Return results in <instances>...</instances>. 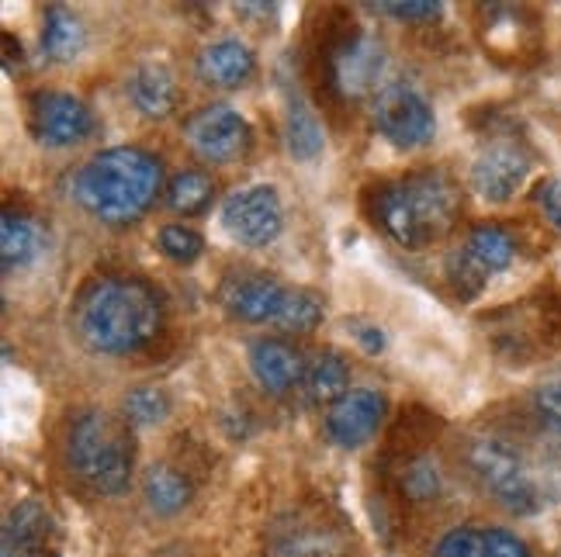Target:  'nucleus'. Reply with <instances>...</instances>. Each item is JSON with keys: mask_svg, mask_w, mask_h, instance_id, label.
I'll return each instance as SVG.
<instances>
[{"mask_svg": "<svg viewBox=\"0 0 561 557\" xmlns=\"http://www.w3.org/2000/svg\"><path fill=\"white\" fill-rule=\"evenodd\" d=\"M530 174V156L520 142H489L471 163V187L485 201H510Z\"/></svg>", "mask_w": 561, "mask_h": 557, "instance_id": "1a4fd4ad", "label": "nucleus"}, {"mask_svg": "<svg viewBox=\"0 0 561 557\" xmlns=\"http://www.w3.org/2000/svg\"><path fill=\"white\" fill-rule=\"evenodd\" d=\"M285 142L295 160H316L322 153V128L312 115V108L298 94L288 97L285 115Z\"/></svg>", "mask_w": 561, "mask_h": 557, "instance_id": "b1692460", "label": "nucleus"}, {"mask_svg": "<svg viewBox=\"0 0 561 557\" xmlns=\"http://www.w3.org/2000/svg\"><path fill=\"white\" fill-rule=\"evenodd\" d=\"M163 166L139 146L104 149L77 174V201L107 225H133L157 201Z\"/></svg>", "mask_w": 561, "mask_h": 557, "instance_id": "f03ea898", "label": "nucleus"}, {"mask_svg": "<svg viewBox=\"0 0 561 557\" xmlns=\"http://www.w3.org/2000/svg\"><path fill=\"white\" fill-rule=\"evenodd\" d=\"M375 128L378 132L399 146V149H416L423 142L434 139V104L426 101V94L413 83H388L375 97Z\"/></svg>", "mask_w": 561, "mask_h": 557, "instance_id": "423d86ee", "label": "nucleus"}, {"mask_svg": "<svg viewBox=\"0 0 561 557\" xmlns=\"http://www.w3.org/2000/svg\"><path fill=\"white\" fill-rule=\"evenodd\" d=\"M170 416V398L160 388H136L125 395V419L133 426H157Z\"/></svg>", "mask_w": 561, "mask_h": 557, "instance_id": "bb28decb", "label": "nucleus"}, {"mask_svg": "<svg viewBox=\"0 0 561 557\" xmlns=\"http://www.w3.org/2000/svg\"><path fill=\"white\" fill-rule=\"evenodd\" d=\"M468 467L471 475L485 485L492 499H500L503 509L516 517H530L541 506V491L530 478L524 457L503 440H474L468 446Z\"/></svg>", "mask_w": 561, "mask_h": 557, "instance_id": "39448f33", "label": "nucleus"}, {"mask_svg": "<svg viewBox=\"0 0 561 557\" xmlns=\"http://www.w3.org/2000/svg\"><path fill=\"white\" fill-rule=\"evenodd\" d=\"M70 464L83 485L118 496L133 478V433L107 413H83L70 430Z\"/></svg>", "mask_w": 561, "mask_h": 557, "instance_id": "20e7f679", "label": "nucleus"}, {"mask_svg": "<svg viewBox=\"0 0 561 557\" xmlns=\"http://www.w3.org/2000/svg\"><path fill=\"white\" fill-rule=\"evenodd\" d=\"M250 371L267 395L280 398L301 388L309 363H306V353L285 339H261L250 347Z\"/></svg>", "mask_w": 561, "mask_h": 557, "instance_id": "4468645a", "label": "nucleus"}, {"mask_svg": "<svg viewBox=\"0 0 561 557\" xmlns=\"http://www.w3.org/2000/svg\"><path fill=\"white\" fill-rule=\"evenodd\" d=\"M38 253V225L18 211H4L0 219V264L4 274H14L18 267H25L35 260Z\"/></svg>", "mask_w": 561, "mask_h": 557, "instance_id": "4be33fe9", "label": "nucleus"}, {"mask_svg": "<svg viewBox=\"0 0 561 557\" xmlns=\"http://www.w3.org/2000/svg\"><path fill=\"white\" fill-rule=\"evenodd\" d=\"M537 198H541V208H545V216L551 219V225L561 229V181H548L541 190H537Z\"/></svg>", "mask_w": 561, "mask_h": 557, "instance_id": "f704fd0d", "label": "nucleus"}, {"mask_svg": "<svg viewBox=\"0 0 561 557\" xmlns=\"http://www.w3.org/2000/svg\"><path fill=\"white\" fill-rule=\"evenodd\" d=\"M458 187L440 170H420L378 187L375 195V219L381 232L405 250H423L447 235L458 222Z\"/></svg>", "mask_w": 561, "mask_h": 557, "instance_id": "7ed1b4c3", "label": "nucleus"}, {"mask_svg": "<svg viewBox=\"0 0 561 557\" xmlns=\"http://www.w3.org/2000/svg\"><path fill=\"white\" fill-rule=\"evenodd\" d=\"M434 557H489L485 530H479V526H458V530H450L447 537L437 544V554Z\"/></svg>", "mask_w": 561, "mask_h": 557, "instance_id": "7c9ffc66", "label": "nucleus"}, {"mask_svg": "<svg viewBox=\"0 0 561 557\" xmlns=\"http://www.w3.org/2000/svg\"><path fill=\"white\" fill-rule=\"evenodd\" d=\"M267 557H351V544L316 517H288L271 530Z\"/></svg>", "mask_w": 561, "mask_h": 557, "instance_id": "f8f14e48", "label": "nucleus"}, {"mask_svg": "<svg viewBox=\"0 0 561 557\" xmlns=\"http://www.w3.org/2000/svg\"><path fill=\"white\" fill-rule=\"evenodd\" d=\"M381 419H385V395H378L371 388H354L330 409L327 433L336 446L354 450L378 433Z\"/></svg>", "mask_w": 561, "mask_h": 557, "instance_id": "ddd939ff", "label": "nucleus"}, {"mask_svg": "<svg viewBox=\"0 0 561 557\" xmlns=\"http://www.w3.org/2000/svg\"><path fill=\"white\" fill-rule=\"evenodd\" d=\"M128 97L139 108V115L146 118H167L178 108V83L170 77V70L163 67H139L128 80Z\"/></svg>", "mask_w": 561, "mask_h": 557, "instance_id": "6ab92c4d", "label": "nucleus"}, {"mask_svg": "<svg viewBox=\"0 0 561 557\" xmlns=\"http://www.w3.org/2000/svg\"><path fill=\"white\" fill-rule=\"evenodd\" d=\"M357 333H360L357 339L364 343V350H368V353H378V350L385 347V339H381V329H371V326H360Z\"/></svg>", "mask_w": 561, "mask_h": 557, "instance_id": "c9c22d12", "label": "nucleus"}, {"mask_svg": "<svg viewBox=\"0 0 561 557\" xmlns=\"http://www.w3.org/2000/svg\"><path fill=\"white\" fill-rule=\"evenodd\" d=\"M322 323V298L316 291L295 288L285 294V305H280L274 326L285 333H312Z\"/></svg>", "mask_w": 561, "mask_h": 557, "instance_id": "a878e982", "label": "nucleus"}, {"mask_svg": "<svg viewBox=\"0 0 561 557\" xmlns=\"http://www.w3.org/2000/svg\"><path fill=\"white\" fill-rule=\"evenodd\" d=\"M465 250L485 274H500L516 260V240L495 222H482L468 232Z\"/></svg>", "mask_w": 561, "mask_h": 557, "instance_id": "412c9836", "label": "nucleus"}, {"mask_svg": "<svg viewBox=\"0 0 561 557\" xmlns=\"http://www.w3.org/2000/svg\"><path fill=\"white\" fill-rule=\"evenodd\" d=\"M440 467L434 457H416L413 464L405 467V475H402V488H405V496L409 499H416V502H426V499H437L440 496Z\"/></svg>", "mask_w": 561, "mask_h": 557, "instance_id": "cd10ccee", "label": "nucleus"}, {"mask_svg": "<svg viewBox=\"0 0 561 557\" xmlns=\"http://www.w3.org/2000/svg\"><path fill=\"white\" fill-rule=\"evenodd\" d=\"M534 409L545 426H551L554 433H561V384H545V388L534 395Z\"/></svg>", "mask_w": 561, "mask_h": 557, "instance_id": "473e14b6", "label": "nucleus"}, {"mask_svg": "<svg viewBox=\"0 0 561 557\" xmlns=\"http://www.w3.org/2000/svg\"><path fill=\"white\" fill-rule=\"evenodd\" d=\"M489 277H492V274H485L479 264H474L465 246L447 256V281L455 285V291H458L461 298H474V294H479V291L489 285Z\"/></svg>", "mask_w": 561, "mask_h": 557, "instance_id": "c85d7f7f", "label": "nucleus"}, {"mask_svg": "<svg viewBox=\"0 0 561 557\" xmlns=\"http://www.w3.org/2000/svg\"><path fill=\"white\" fill-rule=\"evenodd\" d=\"M83 49V25L67 8H49L42 21V53L56 62H70Z\"/></svg>", "mask_w": 561, "mask_h": 557, "instance_id": "5701e85b", "label": "nucleus"}, {"mask_svg": "<svg viewBox=\"0 0 561 557\" xmlns=\"http://www.w3.org/2000/svg\"><path fill=\"white\" fill-rule=\"evenodd\" d=\"M381 11L402 21H426L440 14V4H434V0H385Z\"/></svg>", "mask_w": 561, "mask_h": 557, "instance_id": "2f4dec72", "label": "nucleus"}, {"mask_svg": "<svg viewBox=\"0 0 561 557\" xmlns=\"http://www.w3.org/2000/svg\"><path fill=\"white\" fill-rule=\"evenodd\" d=\"M215 198V181L202 170H181V174L170 181L167 187V205L178 211V216H202Z\"/></svg>", "mask_w": 561, "mask_h": 557, "instance_id": "393cba45", "label": "nucleus"}, {"mask_svg": "<svg viewBox=\"0 0 561 557\" xmlns=\"http://www.w3.org/2000/svg\"><path fill=\"white\" fill-rule=\"evenodd\" d=\"M253 67H256L253 53L243 42H232V38L215 42V46H208L198 56V77L211 83V88H240V83L253 77Z\"/></svg>", "mask_w": 561, "mask_h": 557, "instance_id": "f3484780", "label": "nucleus"}, {"mask_svg": "<svg viewBox=\"0 0 561 557\" xmlns=\"http://www.w3.org/2000/svg\"><path fill=\"white\" fill-rule=\"evenodd\" d=\"M160 250H163L167 260H174V264H194L205 253V243H202V235L187 225H163L160 229Z\"/></svg>", "mask_w": 561, "mask_h": 557, "instance_id": "c756f323", "label": "nucleus"}, {"mask_svg": "<svg viewBox=\"0 0 561 557\" xmlns=\"http://www.w3.org/2000/svg\"><path fill=\"white\" fill-rule=\"evenodd\" d=\"M485 544H489V557H530L527 544L520 537H513L510 530H485Z\"/></svg>", "mask_w": 561, "mask_h": 557, "instance_id": "72a5a7b5", "label": "nucleus"}, {"mask_svg": "<svg viewBox=\"0 0 561 557\" xmlns=\"http://www.w3.org/2000/svg\"><path fill=\"white\" fill-rule=\"evenodd\" d=\"M309 405H336L351 392V368L336 350H322L309 360L306 381H301Z\"/></svg>", "mask_w": 561, "mask_h": 557, "instance_id": "a211bd4d", "label": "nucleus"}, {"mask_svg": "<svg viewBox=\"0 0 561 557\" xmlns=\"http://www.w3.org/2000/svg\"><path fill=\"white\" fill-rule=\"evenodd\" d=\"M142 496L157 517H174L191 502V481L170 464H153L142 478Z\"/></svg>", "mask_w": 561, "mask_h": 557, "instance_id": "aec40b11", "label": "nucleus"}, {"mask_svg": "<svg viewBox=\"0 0 561 557\" xmlns=\"http://www.w3.org/2000/svg\"><path fill=\"white\" fill-rule=\"evenodd\" d=\"M288 288H280L274 277L253 274L240 277V281H229L222 291V305L232 318L240 323H274L280 305H285Z\"/></svg>", "mask_w": 561, "mask_h": 557, "instance_id": "2eb2a0df", "label": "nucleus"}, {"mask_svg": "<svg viewBox=\"0 0 561 557\" xmlns=\"http://www.w3.org/2000/svg\"><path fill=\"white\" fill-rule=\"evenodd\" d=\"M32 132L46 146H77L94 132V115L73 94H35Z\"/></svg>", "mask_w": 561, "mask_h": 557, "instance_id": "9b49d317", "label": "nucleus"}, {"mask_svg": "<svg viewBox=\"0 0 561 557\" xmlns=\"http://www.w3.org/2000/svg\"><path fill=\"white\" fill-rule=\"evenodd\" d=\"M53 520L42 502H18L0 533V557H46Z\"/></svg>", "mask_w": 561, "mask_h": 557, "instance_id": "dca6fc26", "label": "nucleus"}, {"mask_svg": "<svg viewBox=\"0 0 561 557\" xmlns=\"http://www.w3.org/2000/svg\"><path fill=\"white\" fill-rule=\"evenodd\" d=\"M381 73H385V49L378 38L364 35V32L351 35L330 59L333 88L347 101H360V97L375 94Z\"/></svg>", "mask_w": 561, "mask_h": 557, "instance_id": "9d476101", "label": "nucleus"}, {"mask_svg": "<svg viewBox=\"0 0 561 557\" xmlns=\"http://www.w3.org/2000/svg\"><path fill=\"white\" fill-rule=\"evenodd\" d=\"M163 309L157 291L136 277H101L77 302V333L107 357L136 353L157 339Z\"/></svg>", "mask_w": 561, "mask_h": 557, "instance_id": "f257e3e1", "label": "nucleus"}, {"mask_svg": "<svg viewBox=\"0 0 561 557\" xmlns=\"http://www.w3.org/2000/svg\"><path fill=\"white\" fill-rule=\"evenodd\" d=\"M222 222L232 240H240L243 246H267L285 225V211H280V198L274 187H247L226 201Z\"/></svg>", "mask_w": 561, "mask_h": 557, "instance_id": "6e6552de", "label": "nucleus"}, {"mask_svg": "<svg viewBox=\"0 0 561 557\" xmlns=\"http://www.w3.org/2000/svg\"><path fill=\"white\" fill-rule=\"evenodd\" d=\"M187 146L208 163H232L247 156V149L253 142L250 125L240 112H232L229 104H211L202 108L198 115H191L184 125Z\"/></svg>", "mask_w": 561, "mask_h": 557, "instance_id": "0eeeda50", "label": "nucleus"}]
</instances>
